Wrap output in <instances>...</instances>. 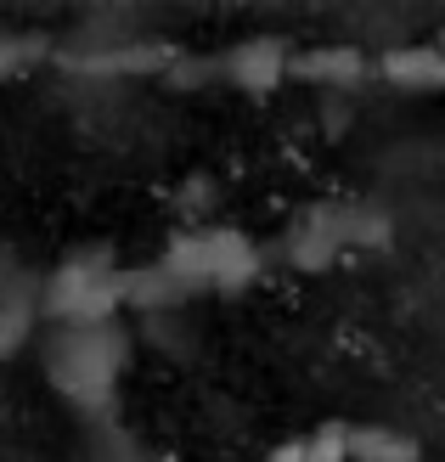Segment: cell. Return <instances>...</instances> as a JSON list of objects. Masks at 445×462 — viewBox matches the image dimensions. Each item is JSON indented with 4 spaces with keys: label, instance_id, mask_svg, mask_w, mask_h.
<instances>
[{
    "label": "cell",
    "instance_id": "obj_1",
    "mask_svg": "<svg viewBox=\"0 0 445 462\" xmlns=\"http://www.w3.org/2000/svg\"><path fill=\"white\" fill-rule=\"evenodd\" d=\"M125 310V265L113 248H74L40 282V316L57 328H107Z\"/></svg>",
    "mask_w": 445,
    "mask_h": 462
},
{
    "label": "cell",
    "instance_id": "obj_2",
    "mask_svg": "<svg viewBox=\"0 0 445 462\" xmlns=\"http://www.w3.org/2000/svg\"><path fill=\"white\" fill-rule=\"evenodd\" d=\"M125 356H130V344L119 333V321H107V328H57L51 350H45V373H51V383L74 406L97 411V406L113 401V389H119Z\"/></svg>",
    "mask_w": 445,
    "mask_h": 462
},
{
    "label": "cell",
    "instance_id": "obj_3",
    "mask_svg": "<svg viewBox=\"0 0 445 462\" xmlns=\"http://www.w3.org/2000/svg\"><path fill=\"white\" fill-rule=\"evenodd\" d=\"M163 265L186 293H243L260 276V248L237 226L175 231L170 248H163Z\"/></svg>",
    "mask_w": 445,
    "mask_h": 462
},
{
    "label": "cell",
    "instance_id": "obj_4",
    "mask_svg": "<svg viewBox=\"0 0 445 462\" xmlns=\"http://www.w3.org/2000/svg\"><path fill=\"white\" fill-rule=\"evenodd\" d=\"M349 243H361V209H311L288 231L293 271H327Z\"/></svg>",
    "mask_w": 445,
    "mask_h": 462
},
{
    "label": "cell",
    "instance_id": "obj_5",
    "mask_svg": "<svg viewBox=\"0 0 445 462\" xmlns=\"http://www.w3.org/2000/svg\"><path fill=\"white\" fill-rule=\"evenodd\" d=\"M288 68H293V51H288L283 34H248L220 57V74L237 85L243 97H271V90L288 79Z\"/></svg>",
    "mask_w": 445,
    "mask_h": 462
},
{
    "label": "cell",
    "instance_id": "obj_6",
    "mask_svg": "<svg viewBox=\"0 0 445 462\" xmlns=\"http://www.w3.org/2000/svg\"><path fill=\"white\" fill-rule=\"evenodd\" d=\"M62 62L79 68V74H163V68H175V45L125 40V45H107V51H68Z\"/></svg>",
    "mask_w": 445,
    "mask_h": 462
},
{
    "label": "cell",
    "instance_id": "obj_7",
    "mask_svg": "<svg viewBox=\"0 0 445 462\" xmlns=\"http://www.w3.org/2000/svg\"><path fill=\"white\" fill-rule=\"evenodd\" d=\"M378 74L394 90H445V51L434 40H417V45H389L378 57Z\"/></svg>",
    "mask_w": 445,
    "mask_h": 462
},
{
    "label": "cell",
    "instance_id": "obj_8",
    "mask_svg": "<svg viewBox=\"0 0 445 462\" xmlns=\"http://www.w3.org/2000/svg\"><path fill=\"white\" fill-rule=\"evenodd\" d=\"M288 74L304 85H361L372 74V62L361 57V45H311V51L293 57Z\"/></svg>",
    "mask_w": 445,
    "mask_h": 462
},
{
    "label": "cell",
    "instance_id": "obj_9",
    "mask_svg": "<svg viewBox=\"0 0 445 462\" xmlns=\"http://www.w3.org/2000/svg\"><path fill=\"white\" fill-rule=\"evenodd\" d=\"M34 321H40V288L12 276L6 293H0V356H12L17 344L34 333Z\"/></svg>",
    "mask_w": 445,
    "mask_h": 462
},
{
    "label": "cell",
    "instance_id": "obj_10",
    "mask_svg": "<svg viewBox=\"0 0 445 462\" xmlns=\"http://www.w3.org/2000/svg\"><path fill=\"white\" fill-rule=\"evenodd\" d=\"M181 299H186V288L170 276V265H163V260L125 271V305H135V310H163V305H181Z\"/></svg>",
    "mask_w": 445,
    "mask_h": 462
},
{
    "label": "cell",
    "instance_id": "obj_11",
    "mask_svg": "<svg viewBox=\"0 0 445 462\" xmlns=\"http://www.w3.org/2000/svg\"><path fill=\"white\" fill-rule=\"evenodd\" d=\"M349 462H417V440L389 429H349Z\"/></svg>",
    "mask_w": 445,
    "mask_h": 462
},
{
    "label": "cell",
    "instance_id": "obj_12",
    "mask_svg": "<svg viewBox=\"0 0 445 462\" xmlns=\"http://www.w3.org/2000/svg\"><path fill=\"white\" fill-rule=\"evenodd\" d=\"M311 462H349V423H321L316 434H304Z\"/></svg>",
    "mask_w": 445,
    "mask_h": 462
},
{
    "label": "cell",
    "instance_id": "obj_13",
    "mask_svg": "<svg viewBox=\"0 0 445 462\" xmlns=\"http://www.w3.org/2000/svg\"><path fill=\"white\" fill-rule=\"evenodd\" d=\"M34 57H45V45L40 40H29V34H6L0 29V79H12V74H23Z\"/></svg>",
    "mask_w": 445,
    "mask_h": 462
},
{
    "label": "cell",
    "instance_id": "obj_14",
    "mask_svg": "<svg viewBox=\"0 0 445 462\" xmlns=\"http://www.w3.org/2000/svg\"><path fill=\"white\" fill-rule=\"evenodd\" d=\"M265 462H311V451H304V440H283Z\"/></svg>",
    "mask_w": 445,
    "mask_h": 462
},
{
    "label": "cell",
    "instance_id": "obj_15",
    "mask_svg": "<svg viewBox=\"0 0 445 462\" xmlns=\"http://www.w3.org/2000/svg\"><path fill=\"white\" fill-rule=\"evenodd\" d=\"M434 45H440V51H445V29H440V34H434Z\"/></svg>",
    "mask_w": 445,
    "mask_h": 462
}]
</instances>
